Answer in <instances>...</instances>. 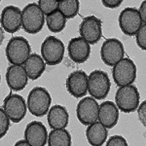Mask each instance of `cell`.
<instances>
[{"label": "cell", "instance_id": "1", "mask_svg": "<svg viewBox=\"0 0 146 146\" xmlns=\"http://www.w3.org/2000/svg\"><path fill=\"white\" fill-rule=\"evenodd\" d=\"M52 102L49 92L42 87H35L27 96V109L35 117H43L48 113Z\"/></svg>", "mask_w": 146, "mask_h": 146}, {"label": "cell", "instance_id": "2", "mask_svg": "<svg viewBox=\"0 0 146 146\" xmlns=\"http://www.w3.org/2000/svg\"><path fill=\"white\" fill-rule=\"evenodd\" d=\"M38 4L29 3L22 11V27L25 32L36 34L42 30L45 23V17Z\"/></svg>", "mask_w": 146, "mask_h": 146}, {"label": "cell", "instance_id": "3", "mask_svg": "<svg viewBox=\"0 0 146 146\" xmlns=\"http://www.w3.org/2000/svg\"><path fill=\"white\" fill-rule=\"evenodd\" d=\"M31 49L28 41L23 36L12 37L6 46V58L12 64L23 65L29 56Z\"/></svg>", "mask_w": 146, "mask_h": 146}, {"label": "cell", "instance_id": "4", "mask_svg": "<svg viewBox=\"0 0 146 146\" xmlns=\"http://www.w3.org/2000/svg\"><path fill=\"white\" fill-rule=\"evenodd\" d=\"M139 92L133 84L120 87L115 95V101H116L117 107L124 113L135 111L136 108L139 105Z\"/></svg>", "mask_w": 146, "mask_h": 146}, {"label": "cell", "instance_id": "5", "mask_svg": "<svg viewBox=\"0 0 146 146\" xmlns=\"http://www.w3.org/2000/svg\"><path fill=\"white\" fill-rule=\"evenodd\" d=\"M110 87L108 74L102 70H94L88 76V92L96 100H104L109 94Z\"/></svg>", "mask_w": 146, "mask_h": 146}, {"label": "cell", "instance_id": "6", "mask_svg": "<svg viewBox=\"0 0 146 146\" xmlns=\"http://www.w3.org/2000/svg\"><path fill=\"white\" fill-rule=\"evenodd\" d=\"M64 44L55 36H48L41 45V55L48 65L60 63L64 56Z\"/></svg>", "mask_w": 146, "mask_h": 146}, {"label": "cell", "instance_id": "7", "mask_svg": "<svg viewBox=\"0 0 146 146\" xmlns=\"http://www.w3.org/2000/svg\"><path fill=\"white\" fill-rule=\"evenodd\" d=\"M112 76L115 84L119 87L133 84L136 78V66L135 62L129 58H123L113 65Z\"/></svg>", "mask_w": 146, "mask_h": 146}, {"label": "cell", "instance_id": "8", "mask_svg": "<svg viewBox=\"0 0 146 146\" xmlns=\"http://www.w3.org/2000/svg\"><path fill=\"white\" fill-rule=\"evenodd\" d=\"M3 109L13 123H20L27 115V105L22 96L12 94L4 100Z\"/></svg>", "mask_w": 146, "mask_h": 146}, {"label": "cell", "instance_id": "9", "mask_svg": "<svg viewBox=\"0 0 146 146\" xmlns=\"http://www.w3.org/2000/svg\"><path fill=\"white\" fill-rule=\"evenodd\" d=\"M125 49L121 41L116 38H109L103 42L100 49L102 62L108 66H113L124 58Z\"/></svg>", "mask_w": 146, "mask_h": 146}, {"label": "cell", "instance_id": "10", "mask_svg": "<svg viewBox=\"0 0 146 146\" xmlns=\"http://www.w3.org/2000/svg\"><path fill=\"white\" fill-rule=\"evenodd\" d=\"M142 20L140 18L137 9L133 7L125 8L120 13L119 25L124 34L128 36H135L139 27L142 25Z\"/></svg>", "mask_w": 146, "mask_h": 146}, {"label": "cell", "instance_id": "11", "mask_svg": "<svg viewBox=\"0 0 146 146\" xmlns=\"http://www.w3.org/2000/svg\"><path fill=\"white\" fill-rule=\"evenodd\" d=\"M79 32L82 38L86 40L90 45H95L102 36L101 21L95 16L86 17L80 23Z\"/></svg>", "mask_w": 146, "mask_h": 146}, {"label": "cell", "instance_id": "12", "mask_svg": "<svg viewBox=\"0 0 146 146\" xmlns=\"http://www.w3.org/2000/svg\"><path fill=\"white\" fill-rule=\"evenodd\" d=\"M98 101L93 96H86L78 102L76 108V115L80 123L88 126L98 120Z\"/></svg>", "mask_w": 146, "mask_h": 146}, {"label": "cell", "instance_id": "13", "mask_svg": "<svg viewBox=\"0 0 146 146\" xmlns=\"http://www.w3.org/2000/svg\"><path fill=\"white\" fill-rule=\"evenodd\" d=\"M0 23L5 31L15 33L22 27V10L16 6H7L2 10Z\"/></svg>", "mask_w": 146, "mask_h": 146}, {"label": "cell", "instance_id": "14", "mask_svg": "<svg viewBox=\"0 0 146 146\" xmlns=\"http://www.w3.org/2000/svg\"><path fill=\"white\" fill-rule=\"evenodd\" d=\"M66 89L74 98H83L88 92V75L82 70H76L68 75Z\"/></svg>", "mask_w": 146, "mask_h": 146}, {"label": "cell", "instance_id": "15", "mask_svg": "<svg viewBox=\"0 0 146 146\" xmlns=\"http://www.w3.org/2000/svg\"><path fill=\"white\" fill-rule=\"evenodd\" d=\"M25 139L29 146H44L48 140V131L41 122L32 121L27 126L25 131Z\"/></svg>", "mask_w": 146, "mask_h": 146}, {"label": "cell", "instance_id": "16", "mask_svg": "<svg viewBox=\"0 0 146 146\" xmlns=\"http://www.w3.org/2000/svg\"><path fill=\"white\" fill-rule=\"evenodd\" d=\"M6 82L12 91L20 92L27 87L28 76L23 65L12 64L6 71Z\"/></svg>", "mask_w": 146, "mask_h": 146}, {"label": "cell", "instance_id": "17", "mask_svg": "<svg viewBox=\"0 0 146 146\" xmlns=\"http://www.w3.org/2000/svg\"><path fill=\"white\" fill-rule=\"evenodd\" d=\"M67 50L69 58L76 63H83L88 60L91 54L90 44L82 37H75L70 40Z\"/></svg>", "mask_w": 146, "mask_h": 146}, {"label": "cell", "instance_id": "18", "mask_svg": "<svg viewBox=\"0 0 146 146\" xmlns=\"http://www.w3.org/2000/svg\"><path fill=\"white\" fill-rule=\"evenodd\" d=\"M98 121L106 129H112L118 123L119 109L113 101H104L98 108Z\"/></svg>", "mask_w": 146, "mask_h": 146}, {"label": "cell", "instance_id": "19", "mask_svg": "<svg viewBox=\"0 0 146 146\" xmlns=\"http://www.w3.org/2000/svg\"><path fill=\"white\" fill-rule=\"evenodd\" d=\"M69 115L62 105H54L48 111V124L51 129H65L68 125Z\"/></svg>", "mask_w": 146, "mask_h": 146}, {"label": "cell", "instance_id": "20", "mask_svg": "<svg viewBox=\"0 0 146 146\" xmlns=\"http://www.w3.org/2000/svg\"><path fill=\"white\" fill-rule=\"evenodd\" d=\"M107 129L100 122H94L88 125L86 129V137L88 142L93 146H101L107 140Z\"/></svg>", "mask_w": 146, "mask_h": 146}, {"label": "cell", "instance_id": "21", "mask_svg": "<svg viewBox=\"0 0 146 146\" xmlns=\"http://www.w3.org/2000/svg\"><path fill=\"white\" fill-rule=\"evenodd\" d=\"M23 67L27 71L28 78L31 80H36L45 71L46 62H44L42 56H40L37 54H31L23 63Z\"/></svg>", "mask_w": 146, "mask_h": 146}, {"label": "cell", "instance_id": "22", "mask_svg": "<svg viewBox=\"0 0 146 146\" xmlns=\"http://www.w3.org/2000/svg\"><path fill=\"white\" fill-rule=\"evenodd\" d=\"M47 143L50 146H70L71 135L65 129H55L48 135Z\"/></svg>", "mask_w": 146, "mask_h": 146}, {"label": "cell", "instance_id": "23", "mask_svg": "<svg viewBox=\"0 0 146 146\" xmlns=\"http://www.w3.org/2000/svg\"><path fill=\"white\" fill-rule=\"evenodd\" d=\"M49 30L55 33L62 31L66 25V19L58 10L53 12L45 19Z\"/></svg>", "mask_w": 146, "mask_h": 146}, {"label": "cell", "instance_id": "24", "mask_svg": "<svg viewBox=\"0 0 146 146\" xmlns=\"http://www.w3.org/2000/svg\"><path fill=\"white\" fill-rule=\"evenodd\" d=\"M79 0H60L58 10L65 17V19H73L79 13Z\"/></svg>", "mask_w": 146, "mask_h": 146}, {"label": "cell", "instance_id": "25", "mask_svg": "<svg viewBox=\"0 0 146 146\" xmlns=\"http://www.w3.org/2000/svg\"><path fill=\"white\" fill-rule=\"evenodd\" d=\"M58 0H38V6L44 15L48 16L58 10Z\"/></svg>", "mask_w": 146, "mask_h": 146}, {"label": "cell", "instance_id": "26", "mask_svg": "<svg viewBox=\"0 0 146 146\" xmlns=\"http://www.w3.org/2000/svg\"><path fill=\"white\" fill-rule=\"evenodd\" d=\"M9 128H10V119L3 108L0 107V138H2L8 133Z\"/></svg>", "mask_w": 146, "mask_h": 146}, {"label": "cell", "instance_id": "27", "mask_svg": "<svg viewBox=\"0 0 146 146\" xmlns=\"http://www.w3.org/2000/svg\"><path fill=\"white\" fill-rule=\"evenodd\" d=\"M136 35V44L141 50H146V23H142L139 27Z\"/></svg>", "mask_w": 146, "mask_h": 146}, {"label": "cell", "instance_id": "28", "mask_svg": "<svg viewBox=\"0 0 146 146\" xmlns=\"http://www.w3.org/2000/svg\"><path fill=\"white\" fill-rule=\"evenodd\" d=\"M107 146H127V140L122 135H113L106 141Z\"/></svg>", "mask_w": 146, "mask_h": 146}, {"label": "cell", "instance_id": "29", "mask_svg": "<svg viewBox=\"0 0 146 146\" xmlns=\"http://www.w3.org/2000/svg\"><path fill=\"white\" fill-rule=\"evenodd\" d=\"M138 114V119L143 126H146V101H142L136 108Z\"/></svg>", "mask_w": 146, "mask_h": 146}, {"label": "cell", "instance_id": "30", "mask_svg": "<svg viewBox=\"0 0 146 146\" xmlns=\"http://www.w3.org/2000/svg\"><path fill=\"white\" fill-rule=\"evenodd\" d=\"M101 2H102L103 6H105L106 8L115 9L121 5L123 0H101Z\"/></svg>", "mask_w": 146, "mask_h": 146}, {"label": "cell", "instance_id": "31", "mask_svg": "<svg viewBox=\"0 0 146 146\" xmlns=\"http://www.w3.org/2000/svg\"><path fill=\"white\" fill-rule=\"evenodd\" d=\"M138 12H139V15H140L141 20H142V23H146V1L145 0H143L142 1Z\"/></svg>", "mask_w": 146, "mask_h": 146}, {"label": "cell", "instance_id": "32", "mask_svg": "<svg viewBox=\"0 0 146 146\" xmlns=\"http://www.w3.org/2000/svg\"><path fill=\"white\" fill-rule=\"evenodd\" d=\"M4 37H5V35H4V29L2 28V27H0V47H1L2 43L4 41Z\"/></svg>", "mask_w": 146, "mask_h": 146}, {"label": "cell", "instance_id": "33", "mask_svg": "<svg viewBox=\"0 0 146 146\" xmlns=\"http://www.w3.org/2000/svg\"><path fill=\"white\" fill-rule=\"evenodd\" d=\"M17 146H20V145H25V146H29V144H28V142L25 139H22V140H19L16 142V144Z\"/></svg>", "mask_w": 146, "mask_h": 146}, {"label": "cell", "instance_id": "34", "mask_svg": "<svg viewBox=\"0 0 146 146\" xmlns=\"http://www.w3.org/2000/svg\"><path fill=\"white\" fill-rule=\"evenodd\" d=\"M0 82H1V74H0Z\"/></svg>", "mask_w": 146, "mask_h": 146}, {"label": "cell", "instance_id": "35", "mask_svg": "<svg viewBox=\"0 0 146 146\" xmlns=\"http://www.w3.org/2000/svg\"><path fill=\"white\" fill-rule=\"evenodd\" d=\"M0 2H1V0H0Z\"/></svg>", "mask_w": 146, "mask_h": 146}, {"label": "cell", "instance_id": "36", "mask_svg": "<svg viewBox=\"0 0 146 146\" xmlns=\"http://www.w3.org/2000/svg\"><path fill=\"white\" fill-rule=\"evenodd\" d=\"M58 1H60V0H58Z\"/></svg>", "mask_w": 146, "mask_h": 146}]
</instances>
